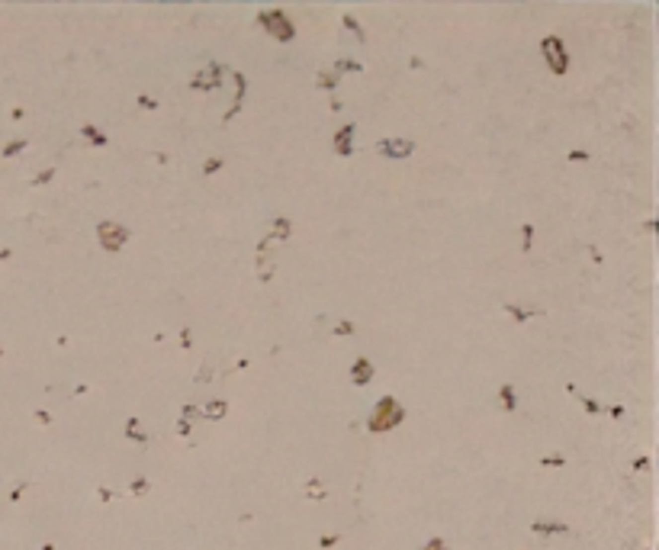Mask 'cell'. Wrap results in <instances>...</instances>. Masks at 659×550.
I'll list each match as a JSON object with an SVG mask.
<instances>
[{
    "mask_svg": "<svg viewBox=\"0 0 659 550\" xmlns=\"http://www.w3.org/2000/svg\"><path fill=\"white\" fill-rule=\"evenodd\" d=\"M399 418H402V409H399L396 402H392L389 396L383 399V402L376 405V412L370 415V431H386L389 425H396Z\"/></svg>",
    "mask_w": 659,
    "mask_h": 550,
    "instance_id": "cell-1",
    "label": "cell"
},
{
    "mask_svg": "<svg viewBox=\"0 0 659 550\" xmlns=\"http://www.w3.org/2000/svg\"><path fill=\"white\" fill-rule=\"evenodd\" d=\"M97 235H100V241H103L106 251H119L129 238V232L122 226H116V222H103V226L97 229Z\"/></svg>",
    "mask_w": 659,
    "mask_h": 550,
    "instance_id": "cell-2",
    "label": "cell"
},
{
    "mask_svg": "<svg viewBox=\"0 0 659 550\" xmlns=\"http://www.w3.org/2000/svg\"><path fill=\"white\" fill-rule=\"evenodd\" d=\"M543 52H547V61H550V68H553L556 74L566 71V52H563L560 39H547V42H543Z\"/></svg>",
    "mask_w": 659,
    "mask_h": 550,
    "instance_id": "cell-3",
    "label": "cell"
},
{
    "mask_svg": "<svg viewBox=\"0 0 659 550\" xmlns=\"http://www.w3.org/2000/svg\"><path fill=\"white\" fill-rule=\"evenodd\" d=\"M264 26H267L277 39H290V36H293V26L287 23L283 13H264Z\"/></svg>",
    "mask_w": 659,
    "mask_h": 550,
    "instance_id": "cell-4",
    "label": "cell"
},
{
    "mask_svg": "<svg viewBox=\"0 0 659 550\" xmlns=\"http://www.w3.org/2000/svg\"><path fill=\"white\" fill-rule=\"evenodd\" d=\"M379 152H383L386 158H405V155L412 152V142H399V139H392V142H383V145H379Z\"/></svg>",
    "mask_w": 659,
    "mask_h": 550,
    "instance_id": "cell-5",
    "label": "cell"
},
{
    "mask_svg": "<svg viewBox=\"0 0 659 550\" xmlns=\"http://www.w3.org/2000/svg\"><path fill=\"white\" fill-rule=\"evenodd\" d=\"M222 80V71L219 68H206V74H200V78H193V87H200V90H206V87H216Z\"/></svg>",
    "mask_w": 659,
    "mask_h": 550,
    "instance_id": "cell-6",
    "label": "cell"
},
{
    "mask_svg": "<svg viewBox=\"0 0 659 550\" xmlns=\"http://www.w3.org/2000/svg\"><path fill=\"white\" fill-rule=\"evenodd\" d=\"M370 373H373V370H370V361H357V364H354V383L364 386L366 380H370Z\"/></svg>",
    "mask_w": 659,
    "mask_h": 550,
    "instance_id": "cell-7",
    "label": "cell"
},
{
    "mask_svg": "<svg viewBox=\"0 0 659 550\" xmlns=\"http://www.w3.org/2000/svg\"><path fill=\"white\" fill-rule=\"evenodd\" d=\"M351 135H354V126H344L341 132H338L335 145H338V152H341V155H348V152H351V148H348V139H351Z\"/></svg>",
    "mask_w": 659,
    "mask_h": 550,
    "instance_id": "cell-8",
    "label": "cell"
},
{
    "mask_svg": "<svg viewBox=\"0 0 659 550\" xmlns=\"http://www.w3.org/2000/svg\"><path fill=\"white\" fill-rule=\"evenodd\" d=\"M502 402H505V409H514V390L512 386H502Z\"/></svg>",
    "mask_w": 659,
    "mask_h": 550,
    "instance_id": "cell-9",
    "label": "cell"
},
{
    "mask_svg": "<svg viewBox=\"0 0 659 550\" xmlns=\"http://www.w3.org/2000/svg\"><path fill=\"white\" fill-rule=\"evenodd\" d=\"M206 415H209V418H219V415H225V402H209Z\"/></svg>",
    "mask_w": 659,
    "mask_h": 550,
    "instance_id": "cell-10",
    "label": "cell"
},
{
    "mask_svg": "<svg viewBox=\"0 0 659 550\" xmlns=\"http://www.w3.org/2000/svg\"><path fill=\"white\" fill-rule=\"evenodd\" d=\"M84 135H90V139L97 142V145H106V139H103V135L97 132V129H90V126H84Z\"/></svg>",
    "mask_w": 659,
    "mask_h": 550,
    "instance_id": "cell-11",
    "label": "cell"
},
{
    "mask_svg": "<svg viewBox=\"0 0 659 550\" xmlns=\"http://www.w3.org/2000/svg\"><path fill=\"white\" fill-rule=\"evenodd\" d=\"M348 331H354V325H351V322H341V325H338V335H348Z\"/></svg>",
    "mask_w": 659,
    "mask_h": 550,
    "instance_id": "cell-12",
    "label": "cell"
},
{
    "mask_svg": "<svg viewBox=\"0 0 659 550\" xmlns=\"http://www.w3.org/2000/svg\"><path fill=\"white\" fill-rule=\"evenodd\" d=\"M19 148H23V142H10V145H6V155H13V152H19Z\"/></svg>",
    "mask_w": 659,
    "mask_h": 550,
    "instance_id": "cell-13",
    "label": "cell"
},
{
    "mask_svg": "<svg viewBox=\"0 0 659 550\" xmlns=\"http://www.w3.org/2000/svg\"><path fill=\"white\" fill-rule=\"evenodd\" d=\"M425 550H444V544H440V541H434V544H431V547H425Z\"/></svg>",
    "mask_w": 659,
    "mask_h": 550,
    "instance_id": "cell-14",
    "label": "cell"
}]
</instances>
